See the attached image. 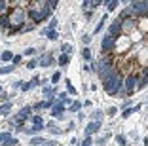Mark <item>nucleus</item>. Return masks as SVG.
I'll return each instance as SVG.
<instances>
[{
    "instance_id": "c9c22d12",
    "label": "nucleus",
    "mask_w": 148,
    "mask_h": 146,
    "mask_svg": "<svg viewBox=\"0 0 148 146\" xmlns=\"http://www.w3.org/2000/svg\"><path fill=\"white\" fill-rule=\"evenodd\" d=\"M32 108H36V110H40V108H46V104H44V103H36V104H34Z\"/></svg>"
},
{
    "instance_id": "a878e982",
    "label": "nucleus",
    "mask_w": 148,
    "mask_h": 146,
    "mask_svg": "<svg viewBox=\"0 0 148 146\" xmlns=\"http://www.w3.org/2000/svg\"><path fill=\"white\" fill-rule=\"evenodd\" d=\"M2 146H17V138H13V137H12V138H8V141H6Z\"/></svg>"
},
{
    "instance_id": "f8f14e48",
    "label": "nucleus",
    "mask_w": 148,
    "mask_h": 146,
    "mask_svg": "<svg viewBox=\"0 0 148 146\" xmlns=\"http://www.w3.org/2000/svg\"><path fill=\"white\" fill-rule=\"evenodd\" d=\"M31 146H44V142H46V138H42V137H32L31 141Z\"/></svg>"
},
{
    "instance_id": "4be33fe9",
    "label": "nucleus",
    "mask_w": 148,
    "mask_h": 146,
    "mask_svg": "<svg viewBox=\"0 0 148 146\" xmlns=\"http://www.w3.org/2000/svg\"><path fill=\"white\" fill-rule=\"evenodd\" d=\"M13 69H15L13 64H8V66H0V74H8V72H12Z\"/></svg>"
},
{
    "instance_id": "72a5a7b5",
    "label": "nucleus",
    "mask_w": 148,
    "mask_h": 146,
    "mask_svg": "<svg viewBox=\"0 0 148 146\" xmlns=\"http://www.w3.org/2000/svg\"><path fill=\"white\" fill-rule=\"evenodd\" d=\"M82 42H84V44H86V47H87V44L91 42V36H89V34H86V36H82Z\"/></svg>"
},
{
    "instance_id": "4468645a",
    "label": "nucleus",
    "mask_w": 148,
    "mask_h": 146,
    "mask_svg": "<svg viewBox=\"0 0 148 146\" xmlns=\"http://www.w3.org/2000/svg\"><path fill=\"white\" fill-rule=\"evenodd\" d=\"M69 61H70V57H69V55H63V53H61V57L57 59V64H61V66H66V64H69Z\"/></svg>"
},
{
    "instance_id": "2f4dec72",
    "label": "nucleus",
    "mask_w": 148,
    "mask_h": 146,
    "mask_svg": "<svg viewBox=\"0 0 148 146\" xmlns=\"http://www.w3.org/2000/svg\"><path fill=\"white\" fill-rule=\"evenodd\" d=\"M91 142H93L91 137H86V138H84V142H82V146H91Z\"/></svg>"
},
{
    "instance_id": "b1692460",
    "label": "nucleus",
    "mask_w": 148,
    "mask_h": 146,
    "mask_svg": "<svg viewBox=\"0 0 148 146\" xmlns=\"http://www.w3.org/2000/svg\"><path fill=\"white\" fill-rule=\"evenodd\" d=\"M36 66H38V61H36V59H31L29 63H27V69H29V70L36 69Z\"/></svg>"
},
{
    "instance_id": "1a4fd4ad",
    "label": "nucleus",
    "mask_w": 148,
    "mask_h": 146,
    "mask_svg": "<svg viewBox=\"0 0 148 146\" xmlns=\"http://www.w3.org/2000/svg\"><path fill=\"white\" fill-rule=\"evenodd\" d=\"M0 29H2V30H8V32H10V21H8V15H0Z\"/></svg>"
},
{
    "instance_id": "f3484780",
    "label": "nucleus",
    "mask_w": 148,
    "mask_h": 146,
    "mask_svg": "<svg viewBox=\"0 0 148 146\" xmlns=\"http://www.w3.org/2000/svg\"><path fill=\"white\" fill-rule=\"evenodd\" d=\"M105 4H106V10H108V12H112V10L118 8V4H120V2H118V0H108V2H105Z\"/></svg>"
},
{
    "instance_id": "aec40b11",
    "label": "nucleus",
    "mask_w": 148,
    "mask_h": 146,
    "mask_svg": "<svg viewBox=\"0 0 148 146\" xmlns=\"http://www.w3.org/2000/svg\"><path fill=\"white\" fill-rule=\"evenodd\" d=\"M8 8H10V2L0 0V15H4V12H8Z\"/></svg>"
},
{
    "instance_id": "6ab92c4d",
    "label": "nucleus",
    "mask_w": 148,
    "mask_h": 146,
    "mask_svg": "<svg viewBox=\"0 0 148 146\" xmlns=\"http://www.w3.org/2000/svg\"><path fill=\"white\" fill-rule=\"evenodd\" d=\"M10 108H12V104H10V103H4L2 106H0V116H6V114L10 112Z\"/></svg>"
},
{
    "instance_id": "ddd939ff",
    "label": "nucleus",
    "mask_w": 148,
    "mask_h": 146,
    "mask_svg": "<svg viewBox=\"0 0 148 146\" xmlns=\"http://www.w3.org/2000/svg\"><path fill=\"white\" fill-rule=\"evenodd\" d=\"M82 57L86 61H93V55H91V49H89V47H84L82 49Z\"/></svg>"
},
{
    "instance_id": "f03ea898",
    "label": "nucleus",
    "mask_w": 148,
    "mask_h": 146,
    "mask_svg": "<svg viewBox=\"0 0 148 146\" xmlns=\"http://www.w3.org/2000/svg\"><path fill=\"white\" fill-rule=\"evenodd\" d=\"M137 80H139V74H129V76L123 80V87H125V95L123 97H131L133 91L137 87Z\"/></svg>"
},
{
    "instance_id": "dca6fc26",
    "label": "nucleus",
    "mask_w": 148,
    "mask_h": 146,
    "mask_svg": "<svg viewBox=\"0 0 148 146\" xmlns=\"http://www.w3.org/2000/svg\"><path fill=\"white\" fill-rule=\"evenodd\" d=\"M31 121L34 123V127H44V120H42L40 116H32V118H31Z\"/></svg>"
},
{
    "instance_id": "6e6552de",
    "label": "nucleus",
    "mask_w": 148,
    "mask_h": 146,
    "mask_svg": "<svg viewBox=\"0 0 148 146\" xmlns=\"http://www.w3.org/2000/svg\"><path fill=\"white\" fill-rule=\"evenodd\" d=\"M42 34L46 36L48 40H57V38H59V34H57V30H49L48 27H46V29L42 30Z\"/></svg>"
},
{
    "instance_id": "f257e3e1",
    "label": "nucleus",
    "mask_w": 148,
    "mask_h": 146,
    "mask_svg": "<svg viewBox=\"0 0 148 146\" xmlns=\"http://www.w3.org/2000/svg\"><path fill=\"white\" fill-rule=\"evenodd\" d=\"M103 87H105V91L108 95L118 97V93H120V91H122V87H123V78H122V74H120V70H116L112 76L106 78L105 82H103Z\"/></svg>"
},
{
    "instance_id": "9d476101",
    "label": "nucleus",
    "mask_w": 148,
    "mask_h": 146,
    "mask_svg": "<svg viewBox=\"0 0 148 146\" xmlns=\"http://www.w3.org/2000/svg\"><path fill=\"white\" fill-rule=\"evenodd\" d=\"M53 93H55V89H53L51 86H44V97H46V99H53Z\"/></svg>"
},
{
    "instance_id": "cd10ccee",
    "label": "nucleus",
    "mask_w": 148,
    "mask_h": 146,
    "mask_svg": "<svg viewBox=\"0 0 148 146\" xmlns=\"http://www.w3.org/2000/svg\"><path fill=\"white\" fill-rule=\"evenodd\" d=\"M59 80H61V72L57 70V72H55V74H53V76H51V84H57V82H59Z\"/></svg>"
},
{
    "instance_id": "412c9836",
    "label": "nucleus",
    "mask_w": 148,
    "mask_h": 146,
    "mask_svg": "<svg viewBox=\"0 0 148 146\" xmlns=\"http://www.w3.org/2000/svg\"><path fill=\"white\" fill-rule=\"evenodd\" d=\"M0 59H2V61H12L13 59V53L12 51H4L2 55H0Z\"/></svg>"
},
{
    "instance_id": "0eeeda50",
    "label": "nucleus",
    "mask_w": 148,
    "mask_h": 146,
    "mask_svg": "<svg viewBox=\"0 0 148 146\" xmlns=\"http://www.w3.org/2000/svg\"><path fill=\"white\" fill-rule=\"evenodd\" d=\"M66 108H65V104L63 103H57L55 106H53V110H51V116L53 118H63V112H65Z\"/></svg>"
},
{
    "instance_id": "4c0bfd02",
    "label": "nucleus",
    "mask_w": 148,
    "mask_h": 146,
    "mask_svg": "<svg viewBox=\"0 0 148 146\" xmlns=\"http://www.w3.org/2000/svg\"><path fill=\"white\" fill-rule=\"evenodd\" d=\"M116 110H118V108L110 106V108H108V116H114V114H116Z\"/></svg>"
},
{
    "instance_id": "f704fd0d",
    "label": "nucleus",
    "mask_w": 148,
    "mask_h": 146,
    "mask_svg": "<svg viewBox=\"0 0 148 146\" xmlns=\"http://www.w3.org/2000/svg\"><path fill=\"white\" fill-rule=\"evenodd\" d=\"M105 19H106V15H105V17H103V21H101V23H99V25H97V29H95V32H99V30H101V29H103V25H105Z\"/></svg>"
},
{
    "instance_id": "c85d7f7f",
    "label": "nucleus",
    "mask_w": 148,
    "mask_h": 146,
    "mask_svg": "<svg viewBox=\"0 0 148 146\" xmlns=\"http://www.w3.org/2000/svg\"><path fill=\"white\" fill-rule=\"evenodd\" d=\"M66 87H69V93H70V95H76V87H74L72 84L69 82V80H66Z\"/></svg>"
},
{
    "instance_id": "c756f323",
    "label": "nucleus",
    "mask_w": 148,
    "mask_h": 146,
    "mask_svg": "<svg viewBox=\"0 0 148 146\" xmlns=\"http://www.w3.org/2000/svg\"><path fill=\"white\" fill-rule=\"evenodd\" d=\"M32 87H34V86H32V82H27V84H23V86H21V89L23 91H31Z\"/></svg>"
},
{
    "instance_id": "20e7f679",
    "label": "nucleus",
    "mask_w": 148,
    "mask_h": 146,
    "mask_svg": "<svg viewBox=\"0 0 148 146\" xmlns=\"http://www.w3.org/2000/svg\"><path fill=\"white\" fill-rule=\"evenodd\" d=\"M108 34L112 36V38H116V40L120 38V34L123 36V32H122V25H120V21H114L112 25L108 27Z\"/></svg>"
},
{
    "instance_id": "39448f33",
    "label": "nucleus",
    "mask_w": 148,
    "mask_h": 146,
    "mask_svg": "<svg viewBox=\"0 0 148 146\" xmlns=\"http://www.w3.org/2000/svg\"><path fill=\"white\" fill-rule=\"evenodd\" d=\"M53 63H55L53 55H51V53H48V55H42V57H40V61H38V66H44V69H46V66H51Z\"/></svg>"
},
{
    "instance_id": "423d86ee",
    "label": "nucleus",
    "mask_w": 148,
    "mask_h": 146,
    "mask_svg": "<svg viewBox=\"0 0 148 146\" xmlns=\"http://www.w3.org/2000/svg\"><path fill=\"white\" fill-rule=\"evenodd\" d=\"M99 129H101V121H89V125L86 127V135H87V137H91V135L97 133Z\"/></svg>"
},
{
    "instance_id": "7c9ffc66",
    "label": "nucleus",
    "mask_w": 148,
    "mask_h": 146,
    "mask_svg": "<svg viewBox=\"0 0 148 146\" xmlns=\"http://www.w3.org/2000/svg\"><path fill=\"white\" fill-rule=\"evenodd\" d=\"M19 63H21V55H13V59H12V64H13V66H17Z\"/></svg>"
},
{
    "instance_id": "a211bd4d",
    "label": "nucleus",
    "mask_w": 148,
    "mask_h": 146,
    "mask_svg": "<svg viewBox=\"0 0 148 146\" xmlns=\"http://www.w3.org/2000/svg\"><path fill=\"white\" fill-rule=\"evenodd\" d=\"M61 51H63V55H70L72 53V46L70 44H61Z\"/></svg>"
},
{
    "instance_id": "9b49d317",
    "label": "nucleus",
    "mask_w": 148,
    "mask_h": 146,
    "mask_svg": "<svg viewBox=\"0 0 148 146\" xmlns=\"http://www.w3.org/2000/svg\"><path fill=\"white\" fill-rule=\"evenodd\" d=\"M137 110H140V104H137V106H129L127 110H123V112H122V118L131 116V114H133V112H137Z\"/></svg>"
},
{
    "instance_id": "e433bc0d",
    "label": "nucleus",
    "mask_w": 148,
    "mask_h": 146,
    "mask_svg": "<svg viewBox=\"0 0 148 146\" xmlns=\"http://www.w3.org/2000/svg\"><path fill=\"white\" fill-rule=\"evenodd\" d=\"M21 86H23V82H21V80H17V82H13V87H15V89H19Z\"/></svg>"
},
{
    "instance_id": "5701e85b",
    "label": "nucleus",
    "mask_w": 148,
    "mask_h": 146,
    "mask_svg": "<svg viewBox=\"0 0 148 146\" xmlns=\"http://www.w3.org/2000/svg\"><path fill=\"white\" fill-rule=\"evenodd\" d=\"M80 108H82V103H78V101H74V103L70 104V112H78Z\"/></svg>"
},
{
    "instance_id": "393cba45",
    "label": "nucleus",
    "mask_w": 148,
    "mask_h": 146,
    "mask_svg": "<svg viewBox=\"0 0 148 146\" xmlns=\"http://www.w3.org/2000/svg\"><path fill=\"white\" fill-rule=\"evenodd\" d=\"M116 141H118V144H120V146H125V144H127V138L123 137V135H118Z\"/></svg>"
},
{
    "instance_id": "2eb2a0df",
    "label": "nucleus",
    "mask_w": 148,
    "mask_h": 146,
    "mask_svg": "<svg viewBox=\"0 0 148 146\" xmlns=\"http://www.w3.org/2000/svg\"><path fill=\"white\" fill-rule=\"evenodd\" d=\"M8 138H12V133H10V131H2V133H0V146L4 144Z\"/></svg>"
},
{
    "instance_id": "ea45409f",
    "label": "nucleus",
    "mask_w": 148,
    "mask_h": 146,
    "mask_svg": "<svg viewBox=\"0 0 148 146\" xmlns=\"http://www.w3.org/2000/svg\"><path fill=\"white\" fill-rule=\"evenodd\" d=\"M0 93H2V87H0Z\"/></svg>"
},
{
    "instance_id": "bb28decb",
    "label": "nucleus",
    "mask_w": 148,
    "mask_h": 146,
    "mask_svg": "<svg viewBox=\"0 0 148 146\" xmlns=\"http://www.w3.org/2000/svg\"><path fill=\"white\" fill-rule=\"evenodd\" d=\"M91 118H93V121H101V118H103V112H99V110H97V112H93V114H91Z\"/></svg>"
},
{
    "instance_id": "7ed1b4c3",
    "label": "nucleus",
    "mask_w": 148,
    "mask_h": 146,
    "mask_svg": "<svg viewBox=\"0 0 148 146\" xmlns=\"http://www.w3.org/2000/svg\"><path fill=\"white\" fill-rule=\"evenodd\" d=\"M114 46H116V38H112L110 34H106L105 38H103V51H105V55L110 53V51H114Z\"/></svg>"
},
{
    "instance_id": "58836bf2",
    "label": "nucleus",
    "mask_w": 148,
    "mask_h": 146,
    "mask_svg": "<svg viewBox=\"0 0 148 146\" xmlns=\"http://www.w3.org/2000/svg\"><path fill=\"white\" fill-rule=\"evenodd\" d=\"M0 101H4V103H8V95L2 93V97H0Z\"/></svg>"
},
{
    "instance_id": "473e14b6",
    "label": "nucleus",
    "mask_w": 148,
    "mask_h": 146,
    "mask_svg": "<svg viewBox=\"0 0 148 146\" xmlns=\"http://www.w3.org/2000/svg\"><path fill=\"white\" fill-rule=\"evenodd\" d=\"M34 53H36L34 47H29V49H25V51H23V55H34Z\"/></svg>"
}]
</instances>
